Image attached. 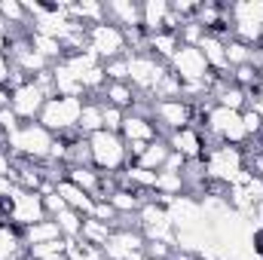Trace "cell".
Listing matches in <instances>:
<instances>
[{
  "instance_id": "obj_23",
  "label": "cell",
  "mask_w": 263,
  "mask_h": 260,
  "mask_svg": "<svg viewBox=\"0 0 263 260\" xmlns=\"http://www.w3.org/2000/svg\"><path fill=\"white\" fill-rule=\"evenodd\" d=\"M101 129H104V123H101V101H98V98L83 101V114H80L77 132H80L83 138H89V135H95V132H101Z\"/></svg>"
},
{
  "instance_id": "obj_12",
  "label": "cell",
  "mask_w": 263,
  "mask_h": 260,
  "mask_svg": "<svg viewBox=\"0 0 263 260\" xmlns=\"http://www.w3.org/2000/svg\"><path fill=\"white\" fill-rule=\"evenodd\" d=\"M120 135H123L126 144H150V141L162 138L159 129L153 126V120H150L147 114H138V110H129V114H126Z\"/></svg>"
},
{
  "instance_id": "obj_9",
  "label": "cell",
  "mask_w": 263,
  "mask_h": 260,
  "mask_svg": "<svg viewBox=\"0 0 263 260\" xmlns=\"http://www.w3.org/2000/svg\"><path fill=\"white\" fill-rule=\"evenodd\" d=\"M46 101H49L46 89L37 86L34 80H25V83H18V86L12 89L9 107H12V114H15L22 123H37L40 114H43V104H46Z\"/></svg>"
},
{
  "instance_id": "obj_24",
  "label": "cell",
  "mask_w": 263,
  "mask_h": 260,
  "mask_svg": "<svg viewBox=\"0 0 263 260\" xmlns=\"http://www.w3.org/2000/svg\"><path fill=\"white\" fill-rule=\"evenodd\" d=\"M227 12H230V22H251V25H260L263 28V0H242V3H233Z\"/></svg>"
},
{
  "instance_id": "obj_20",
  "label": "cell",
  "mask_w": 263,
  "mask_h": 260,
  "mask_svg": "<svg viewBox=\"0 0 263 260\" xmlns=\"http://www.w3.org/2000/svg\"><path fill=\"white\" fill-rule=\"evenodd\" d=\"M22 239H25V245L31 248V245H43V242H59V239H65V236H62V227H59L52 217H46V220H40V224L22 230Z\"/></svg>"
},
{
  "instance_id": "obj_8",
  "label": "cell",
  "mask_w": 263,
  "mask_h": 260,
  "mask_svg": "<svg viewBox=\"0 0 263 260\" xmlns=\"http://www.w3.org/2000/svg\"><path fill=\"white\" fill-rule=\"evenodd\" d=\"M196 107L184 98H162V101H150V120L156 129H162V138L175 135V132L193 126Z\"/></svg>"
},
{
  "instance_id": "obj_22",
  "label": "cell",
  "mask_w": 263,
  "mask_h": 260,
  "mask_svg": "<svg viewBox=\"0 0 263 260\" xmlns=\"http://www.w3.org/2000/svg\"><path fill=\"white\" fill-rule=\"evenodd\" d=\"M110 233H114V227H110V224L95 220V217H86V220H83V233H80V239H77V242H86V245L104 248V245H107V239H110Z\"/></svg>"
},
{
  "instance_id": "obj_27",
  "label": "cell",
  "mask_w": 263,
  "mask_h": 260,
  "mask_svg": "<svg viewBox=\"0 0 263 260\" xmlns=\"http://www.w3.org/2000/svg\"><path fill=\"white\" fill-rule=\"evenodd\" d=\"M98 101H101V98H98ZM123 120H126V110L110 107V104H104V101H101V123H104V129L120 135V129H123Z\"/></svg>"
},
{
  "instance_id": "obj_31",
  "label": "cell",
  "mask_w": 263,
  "mask_h": 260,
  "mask_svg": "<svg viewBox=\"0 0 263 260\" xmlns=\"http://www.w3.org/2000/svg\"><path fill=\"white\" fill-rule=\"evenodd\" d=\"M9 80H12V62L0 55V86H9Z\"/></svg>"
},
{
  "instance_id": "obj_16",
  "label": "cell",
  "mask_w": 263,
  "mask_h": 260,
  "mask_svg": "<svg viewBox=\"0 0 263 260\" xmlns=\"http://www.w3.org/2000/svg\"><path fill=\"white\" fill-rule=\"evenodd\" d=\"M0 260H28V245L22 239V230L0 224Z\"/></svg>"
},
{
  "instance_id": "obj_25",
  "label": "cell",
  "mask_w": 263,
  "mask_h": 260,
  "mask_svg": "<svg viewBox=\"0 0 263 260\" xmlns=\"http://www.w3.org/2000/svg\"><path fill=\"white\" fill-rule=\"evenodd\" d=\"M83 220H86V217H83L80 211H73V208H65V211L55 217V224L62 227V236L70 239V242L80 239V233H83Z\"/></svg>"
},
{
  "instance_id": "obj_30",
  "label": "cell",
  "mask_w": 263,
  "mask_h": 260,
  "mask_svg": "<svg viewBox=\"0 0 263 260\" xmlns=\"http://www.w3.org/2000/svg\"><path fill=\"white\" fill-rule=\"evenodd\" d=\"M251 251H254L257 260H263V227H257V230L251 233Z\"/></svg>"
},
{
  "instance_id": "obj_3",
  "label": "cell",
  "mask_w": 263,
  "mask_h": 260,
  "mask_svg": "<svg viewBox=\"0 0 263 260\" xmlns=\"http://www.w3.org/2000/svg\"><path fill=\"white\" fill-rule=\"evenodd\" d=\"M6 144H9V153L18 156V159L46 162L49 159V150L55 144V135L49 129H43L40 123H22L18 129L6 138Z\"/></svg>"
},
{
  "instance_id": "obj_4",
  "label": "cell",
  "mask_w": 263,
  "mask_h": 260,
  "mask_svg": "<svg viewBox=\"0 0 263 260\" xmlns=\"http://www.w3.org/2000/svg\"><path fill=\"white\" fill-rule=\"evenodd\" d=\"M80 114H83V98H65V95H52L46 104H43V114H40V126L49 129L55 138H65V135H80Z\"/></svg>"
},
{
  "instance_id": "obj_2",
  "label": "cell",
  "mask_w": 263,
  "mask_h": 260,
  "mask_svg": "<svg viewBox=\"0 0 263 260\" xmlns=\"http://www.w3.org/2000/svg\"><path fill=\"white\" fill-rule=\"evenodd\" d=\"M89 153H92V169L98 175H123L132 165L129 144L117 132H95L89 135Z\"/></svg>"
},
{
  "instance_id": "obj_1",
  "label": "cell",
  "mask_w": 263,
  "mask_h": 260,
  "mask_svg": "<svg viewBox=\"0 0 263 260\" xmlns=\"http://www.w3.org/2000/svg\"><path fill=\"white\" fill-rule=\"evenodd\" d=\"M205 178L217 187H233L248 172V153L236 144H211L202 156Z\"/></svg>"
},
{
  "instance_id": "obj_19",
  "label": "cell",
  "mask_w": 263,
  "mask_h": 260,
  "mask_svg": "<svg viewBox=\"0 0 263 260\" xmlns=\"http://www.w3.org/2000/svg\"><path fill=\"white\" fill-rule=\"evenodd\" d=\"M168 156H172L168 141H165V138H156V141L147 144V150H144L132 165H141V169H147V172H162V165H165Z\"/></svg>"
},
{
  "instance_id": "obj_21",
  "label": "cell",
  "mask_w": 263,
  "mask_h": 260,
  "mask_svg": "<svg viewBox=\"0 0 263 260\" xmlns=\"http://www.w3.org/2000/svg\"><path fill=\"white\" fill-rule=\"evenodd\" d=\"M28 40H31L34 52H40L49 65L65 62V46H62V40H59V37H49V34H37V31H31V34H28Z\"/></svg>"
},
{
  "instance_id": "obj_6",
  "label": "cell",
  "mask_w": 263,
  "mask_h": 260,
  "mask_svg": "<svg viewBox=\"0 0 263 260\" xmlns=\"http://www.w3.org/2000/svg\"><path fill=\"white\" fill-rule=\"evenodd\" d=\"M86 46H89V52H92L101 65H107V62H114V59H123V55L129 52L126 31L117 28V25H110L107 18H104L101 25L86 28Z\"/></svg>"
},
{
  "instance_id": "obj_15",
  "label": "cell",
  "mask_w": 263,
  "mask_h": 260,
  "mask_svg": "<svg viewBox=\"0 0 263 260\" xmlns=\"http://www.w3.org/2000/svg\"><path fill=\"white\" fill-rule=\"evenodd\" d=\"M172 12L168 0H147L141 3V28L144 34H159L165 28V15Z\"/></svg>"
},
{
  "instance_id": "obj_13",
  "label": "cell",
  "mask_w": 263,
  "mask_h": 260,
  "mask_svg": "<svg viewBox=\"0 0 263 260\" xmlns=\"http://www.w3.org/2000/svg\"><path fill=\"white\" fill-rule=\"evenodd\" d=\"M104 18L123 31H138L141 28V3L132 0H110L104 3Z\"/></svg>"
},
{
  "instance_id": "obj_18",
  "label": "cell",
  "mask_w": 263,
  "mask_h": 260,
  "mask_svg": "<svg viewBox=\"0 0 263 260\" xmlns=\"http://www.w3.org/2000/svg\"><path fill=\"white\" fill-rule=\"evenodd\" d=\"M98 98H101L104 104L120 107V110L129 114L132 107H135V101H138V92L132 89L129 83H104V89L98 92Z\"/></svg>"
},
{
  "instance_id": "obj_14",
  "label": "cell",
  "mask_w": 263,
  "mask_h": 260,
  "mask_svg": "<svg viewBox=\"0 0 263 260\" xmlns=\"http://www.w3.org/2000/svg\"><path fill=\"white\" fill-rule=\"evenodd\" d=\"M205 62H208V70L217 73V77H230V62H227V40L214 37V34H205L202 43H199Z\"/></svg>"
},
{
  "instance_id": "obj_29",
  "label": "cell",
  "mask_w": 263,
  "mask_h": 260,
  "mask_svg": "<svg viewBox=\"0 0 263 260\" xmlns=\"http://www.w3.org/2000/svg\"><path fill=\"white\" fill-rule=\"evenodd\" d=\"M12 169H15V159H12V153H6V150L0 147V175L12 178Z\"/></svg>"
},
{
  "instance_id": "obj_17",
  "label": "cell",
  "mask_w": 263,
  "mask_h": 260,
  "mask_svg": "<svg viewBox=\"0 0 263 260\" xmlns=\"http://www.w3.org/2000/svg\"><path fill=\"white\" fill-rule=\"evenodd\" d=\"M55 193H59L62 199H65V205H67V208L80 211L83 217H89V214H92V208H95V199H92V196L86 193V190H80L77 184L65 181V178H62V181L55 184Z\"/></svg>"
},
{
  "instance_id": "obj_33",
  "label": "cell",
  "mask_w": 263,
  "mask_h": 260,
  "mask_svg": "<svg viewBox=\"0 0 263 260\" xmlns=\"http://www.w3.org/2000/svg\"><path fill=\"white\" fill-rule=\"evenodd\" d=\"M248 214H251L254 227H263V199H260V202H254V205H251V211H248Z\"/></svg>"
},
{
  "instance_id": "obj_11",
  "label": "cell",
  "mask_w": 263,
  "mask_h": 260,
  "mask_svg": "<svg viewBox=\"0 0 263 260\" xmlns=\"http://www.w3.org/2000/svg\"><path fill=\"white\" fill-rule=\"evenodd\" d=\"M165 141H168V147H172L175 153H181L187 162H199V159L208 153V144H205V132L199 129V126H187V129L175 132V135H168Z\"/></svg>"
},
{
  "instance_id": "obj_5",
  "label": "cell",
  "mask_w": 263,
  "mask_h": 260,
  "mask_svg": "<svg viewBox=\"0 0 263 260\" xmlns=\"http://www.w3.org/2000/svg\"><path fill=\"white\" fill-rule=\"evenodd\" d=\"M126 70H129V86L138 92V95H147L159 86V80L168 73V65L159 62L153 52L147 49H132L126 52Z\"/></svg>"
},
{
  "instance_id": "obj_10",
  "label": "cell",
  "mask_w": 263,
  "mask_h": 260,
  "mask_svg": "<svg viewBox=\"0 0 263 260\" xmlns=\"http://www.w3.org/2000/svg\"><path fill=\"white\" fill-rule=\"evenodd\" d=\"M144 248H147V239L138 227H120L110 233L101 251H104V260H144Z\"/></svg>"
},
{
  "instance_id": "obj_26",
  "label": "cell",
  "mask_w": 263,
  "mask_h": 260,
  "mask_svg": "<svg viewBox=\"0 0 263 260\" xmlns=\"http://www.w3.org/2000/svg\"><path fill=\"white\" fill-rule=\"evenodd\" d=\"M227 62H230V70L233 67H242V65H254V49L227 37Z\"/></svg>"
},
{
  "instance_id": "obj_7",
  "label": "cell",
  "mask_w": 263,
  "mask_h": 260,
  "mask_svg": "<svg viewBox=\"0 0 263 260\" xmlns=\"http://www.w3.org/2000/svg\"><path fill=\"white\" fill-rule=\"evenodd\" d=\"M168 70L181 80V86H208L211 89V80H214V73L208 70V62H205L202 49L199 46H184V43L172 55Z\"/></svg>"
},
{
  "instance_id": "obj_32",
  "label": "cell",
  "mask_w": 263,
  "mask_h": 260,
  "mask_svg": "<svg viewBox=\"0 0 263 260\" xmlns=\"http://www.w3.org/2000/svg\"><path fill=\"white\" fill-rule=\"evenodd\" d=\"M12 190H15V181H12V178H6V175H0V199H6Z\"/></svg>"
},
{
  "instance_id": "obj_28",
  "label": "cell",
  "mask_w": 263,
  "mask_h": 260,
  "mask_svg": "<svg viewBox=\"0 0 263 260\" xmlns=\"http://www.w3.org/2000/svg\"><path fill=\"white\" fill-rule=\"evenodd\" d=\"M43 208H46V217H52V220H55V217H59V214L65 211L67 205H65V199H62V196L52 190V193L43 196Z\"/></svg>"
}]
</instances>
